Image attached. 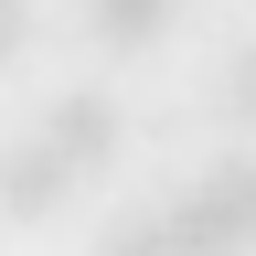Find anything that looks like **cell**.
Returning a JSON list of instances; mask_svg holds the SVG:
<instances>
[{"label": "cell", "mask_w": 256, "mask_h": 256, "mask_svg": "<svg viewBox=\"0 0 256 256\" xmlns=\"http://www.w3.org/2000/svg\"><path fill=\"white\" fill-rule=\"evenodd\" d=\"M43 139L75 160V182H86V171H118L128 118H118V96H107V86H64V96H43Z\"/></svg>", "instance_id": "cell-2"}, {"label": "cell", "mask_w": 256, "mask_h": 256, "mask_svg": "<svg viewBox=\"0 0 256 256\" xmlns=\"http://www.w3.org/2000/svg\"><path fill=\"white\" fill-rule=\"evenodd\" d=\"M22 43H32V0H0V64H11Z\"/></svg>", "instance_id": "cell-7"}, {"label": "cell", "mask_w": 256, "mask_h": 256, "mask_svg": "<svg viewBox=\"0 0 256 256\" xmlns=\"http://www.w3.org/2000/svg\"><path fill=\"white\" fill-rule=\"evenodd\" d=\"M96 256H182V246H171V214H160V203L107 214V224H96Z\"/></svg>", "instance_id": "cell-5"}, {"label": "cell", "mask_w": 256, "mask_h": 256, "mask_svg": "<svg viewBox=\"0 0 256 256\" xmlns=\"http://www.w3.org/2000/svg\"><path fill=\"white\" fill-rule=\"evenodd\" d=\"M214 107L235 118V128H256V43H235V54H224V75H214Z\"/></svg>", "instance_id": "cell-6"}, {"label": "cell", "mask_w": 256, "mask_h": 256, "mask_svg": "<svg viewBox=\"0 0 256 256\" xmlns=\"http://www.w3.org/2000/svg\"><path fill=\"white\" fill-rule=\"evenodd\" d=\"M171 22H182V0H86V32L107 54H150Z\"/></svg>", "instance_id": "cell-4"}, {"label": "cell", "mask_w": 256, "mask_h": 256, "mask_svg": "<svg viewBox=\"0 0 256 256\" xmlns=\"http://www.w3.org/2000/svg\"><path fill=\"white\" fill-rule=\"evenodd\" d=\"M64 192H75V160H64L43 128H22V139L0 150V214H11V224H43V214H64Z\"/></svg>", "instance_id": "cell-3"}, {"label": "cell", "mask_w": 256, "mask_h": 256, "mask_svg": "<svg viewBox=\"0 0 256 256\" xmlns=\"http://www.w3.org/2000/svg\"><path fill=\"white\" fill-rule=\"evenodd\" d=\"M171 214V246L182 256H246L256 246V150H214V171L182 192Z\"/></svg>", "instance_id": "cell-1"}]
</instances>
